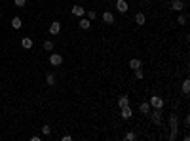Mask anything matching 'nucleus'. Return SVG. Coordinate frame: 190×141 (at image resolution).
I'll return each instance as SVG.
<instances>
[{"instance_id": "17", "label": "nucleus", "mask_w": 190, "mask_h": 141, "mask_svg": "<svg viewBox=\"0 0 190 141\" xmlns=\"http://www.w3.org/2000/svg\"><path fill=\"white\" fill-rule=\"evenodd\" d=\"M141 65H142V63H141V59H137V57L129 61V67H131L133 71H135V69H141Z\"/></svg>"}, {"instance_id": "2", "label": "nucleus", "mask_w": 190, "mask_h": 141, "mask_svg": "<svg viewBox=\"0 0 190 141\" xmlns=\"http://www.w3.org/2000/svg\"><path fill=\"white\" fill-rule=\"evenodd\" d=\"M148 115H150V120L156 124V126L162 124V109H154V111H150Z\"/></svg>"}, {"instance_id": "7", "label": "nucleus", "mask_w": 190, "mask_h": 141, "mask_svg": "<svg viewBox=\"0 0 190 141\" xmlns=\"http://www.w3.org/2000/svg\"><path fill=\"white\" fill-rule=\"evenodd\" d=\"M61 33V23L59 21H52V25H50V35H59Z\"/></svg>"}, {"instance_id": "5", "label": "nucleus", "mask_w": 190, "mask_h": 141, "mask_svg": "<svg viewBox=\"0 0 190 141\" xmlns=\"http://www.w3.org/2000/svg\"><path fill=\"white\" fill-rule=\"evenodd\" d=\"M120 111H122V113H120V115H122V118H125V120H129V118L133 116V109H131L129 105H125V107H122Z\"/></svg>"}, {"instance_id": "1", "label": "nucleus", "mask_w": 190, "mask_h": 141, "mask_svg": "<svg viewBox=\"0 0 190 141\" xmlns=\"http://www.w3.org/2000/svg\"><path fill=\"white\" fill-rule=\"evenodd\" d=\"M169 128H171V132H169L167 139H169V141H175V139L179 137V124H177V115H175V113L169 115Z\"/></svg>"}, {"instance_id": "14", "label": "nucleus", "mask_w": 190, "mask_h": 141, "mask_svg": "<svg viewBox=\"0 0 190 141\" xmlns=\"http://www.w3.org/2000/svg\"><path fill=\"white\" fill-rule=\"evenodd\" d=\"M139 111H141L142 115H148V113H150V103H148V101H142V103L139 105Z\"/></svg>"}, {"instance_id": "29", "label": "nucleus", "mask_w": 190, "mask_h": 141, "mask_svg": "<svg viewBox=\"0 0 190 141\" xmlns=\"http://www.w3.org/2000/svg\"><path fill=\"white\" fill-rule=\"evenodd\" d=\"M0 17H2V12H0Z\"/></svg>"}, {"instance_id": "9", "label": "nucleus", "mask_w": 190, "mask_h": 141, "mask_svg": "<svg viewBox=\"0 0 190 141\" xmlns=\"http://www.w3.org/2000/svg\"><path fill=\"white\" fill-rule=\"evenodd\" d=\"M33 44L34 42H33V38H30V36H23L21 38V46H23L25 50H30V48H33Z\"/></svg>"}, {"instance_id": "24", "label": "nucleus", "mask_w": 190, "mask_h": 141, "mask_svg": "<svg viewBox=\"0 0 190 141\" xmlns=\"http://www.w3.org/2000/svg\"><path fill=\"white\" fill-rule=\"evenodd\" d=\"M13 4L17 8H23V6H27V0H13Z\"/></svg>"}, {"instance_id": "18", "label": "nucleus", "mask_w": 190, "mask_h": 141, "mask_svg": "<svg viewBox=\"0 0 190 141\" xmlns=\"http://www.w3.org/2000/svg\"><path fill=\"white\" fill-rule=\"evenodd\" d=\"M21 25H23L21 17H13V19H11V27H13V29H21Z\"/></svg>"}, {"instance_id": "11", "label": "nucleus", "mask_w": 190, "mask_h": 141, "mask_svg": "<svg viewBox=\"0 0 190 141\" xmlns=\"http://www.w3.org/2000/svg\"><path fill=\"white\" fill-rule=\"evenodd\" d=\"M84 13H86L84 6H72V15H76V17H84Z\"/></svg>"}, {"instance_id": "19", "label": "nucleus", "mask_w": 190, "mask_h": 141, "mask_svg": "<svg viewBox=\"0 0 190 141\" xmlns=\"http://www.w3.org/2000/svg\"><path fill=\"white\" fill-rule=\"evenodd\" d=\"M188 92H190V80L186 78V80L183 82V93H184V96H188Z\"/></svg>"}, {"instance_id": "12", "label": "nucleus", "mask_w": 190, "mask_h": 141, "mask_svg": "<svg viewBox=\"0 0 190 141\" xmlns=\"http://www.w3.org/2000/svg\"><path fill=\"white\" fill-rule=\"evenodd\" d=\"M135 23H137V25H145V23H147V15L142 13V12L135 13Z\"/></svg>"}, {"instance_id": "16", "label": "nucleus", "mask_w": 190, "mask_h": 141, "mask_svg": "<svg viewBox=\"0 0 190 141\" xmlns=\"http://www.w3.org/2000/svg\"><path fill=\"white\" fill-rule=\"evenodd\" d=\"M125 105H129V97H128V96H122V97H118V107L122 109V107H125Z\"/></svg>"}, {"instance_id": "26", "label": "nucleus", "mask_w": 190, "mask_h": 141, "mask_svg": "<svg viewBox=\"0 0 190 141\" xmlns=\"http://www.w3.org/2000/svg\"><path fill=\"white\" fill-rule=\"evenodd\" d=\"M42 134H44V135H50V134H52V128H50V126H42Z\"/></svg>"}, {"instance_id": "25", "label": "nucleus", "mask_w": 190, "mask_h": 141, "mask_svg": "<svg viewBox=\"0 0 190 141\" xmlns=\"http://www.w3.org/2000/svg\"><path fill=\"white\" fill-rule=\"evenodd\" d=\"M95 17H97V12H95V10H89V12H88V19L91 21V19H95Z\"/></svg>"}, {"instance_id": "13", "label": "nucleus", "mask_w": 190, "mask_h": 141, "mask_svg": "<svg viewBox=\"0 0 190 141\" xmlns=\"http://www.w3.org/2000/svg\"><path fill=\"white\" fill-rule=\"evenodd\" d=\"M78 25H80V29H84V31H88V29L91 27V21H89L88 17H80V21H78Z\"/></svg>"}, {"instance_id": "10", "label": "nucleus", "mask_w": 190, "mask_h": 141, "mask_svg": "<svg viewBox=\"0 0 190 141\" xmlns=\"http://www.w3.org/2000/svg\"><path fill=\"white\" fill-rule=\"evenodd\" d=\"M103 21H105L106 25H112V23H114V13H112V12H105V13H103Z\"/></svg>"}, {"instance_id": "8", "label": "nucleus", "mask_w": 190, "mask_h": 141, "mask_svg": "<svg viewBox=\"0 0 190 141\" xmlns=\"http://www.w3.org/2000/svg\"><path fill=\"white\" fill-rule=\"evenodd\" d=\"M171 10L183 12V10H184V2H183V0H173V2H171Z\"/></svg>"}, {"instance_id": "3", "label": "nucleus", "mask_w": 190, "mask_h": 141, "mask_svg": "<svg viewBox=\"0 0 190 141\" xmlns=\"http://www.w3.org/2000/svg\"><path fill=\"white\" fill-rule=\"evenodd\" d=\"M148 103H150L152 109H164V99H162L160 96H152Z\"/></svg>"}, {"instance_id": "4", "label": "nucleus", "mask_w": 190, "mask_h": 141, "mask_svg": "<svg viewBox=\"0 0 190 141\" xmlns=\"http://www.w3.org/2000/svg\"><path fill=\"white\" fill-rule=\"evenodd\" d=\"M50 63H52L53 67L63 65V55H61V54H52V55H50Z\"/></svg>"}, {"instance_id": "20", "label": "nucleus", "mask_w": 190, "mask_h": 141, "mask_svg": "<svg viewBox=\"0 0 190 141\" xmlns=\"http://www.w3.org/2000/svg\"><path fill=\"white\" fill-rule=\"evenodd\" d=\"M124 139H125V141H135L137 135H135V132H128V134L124 135Z\"/></svg>"}, {"instance_id": "6", "label": "nucleus", "mask_w": 190, "mask_h": 141, "mask_svg": "<svg viewBox=\"0 0 190 141\" xmlns=\"http://www.w3.org/2000/svg\"><path fill=\"white\" fill-rule=\"evenodd\" d=\"M116 10L120 12V13H125L129 10V4L125 2V0H116Z\"/></svg>"}, {"instance_id": "27", "label": "nucleus", "mask_w": 190, "mask_h": 141, "mask_svg": "<svg viewBox=\"0 0 190 141\" xmlns=\"http://www.w3.org/2000/svg\"><path fill=\"white\" fill-rule=\"evenodd\" d=\"M184 126H186V128L190 126V116H184Z\"/></svg>"}, {"instance_id": "21", "label": "nucleus", "mask_w": 190, "mask_h": 141, "mask_svg": "<svg viewBox=\"0 0 190 141\" xmlns=\"http://www.w3.org/2000/svg\"><path fill=\"white\" fill-rule=\"evenodd\" d=\"M44 50H46V52H52V50H53V42H52V40H46V42H44Z\"/></svg>"}, {"instance_id": "28", "label": "nucleus", "mask_w": 190, "mask_h": 141, "mask_svg": "<svg viewBox=\"0 0 190 141\" xmlns=\"http://www.w3.org/2000/svg\"><path fill=\"white\" fill-rule=\"evenodd\" d=\"M40 139H42L40 135H33V137H30V141H40Z\"/></svg>"}, {"instance_id": "23", "label": "nucleus", "mask_w": 190, "mask_h": 141, "mask_svg": "<svg viewBox=\"0 0 190 141\" xmlns=\"http://www.w3.org/2000/svg\"><path fill=\"white\" fill-rule=\"evenodd\" d=\"M177 23H179V25H186V15H184V13H181L179 17H177Z\"/></svg>"}, {"instance_id": "22", "label": "nucleus", "mask_w": 190, "mask_h": 141, "mask_svg": "<svg viewBox=\"0 0 190 141\" xmlns=\"http://www.w3.org/2000/svg\"><path fill=\"white\" fill-rule=\"evenodd\" d=\"M135 78L137 80H142V78H145V73H142L141 69H135Z\"/></svg>"}, {"instance_id": "15", "label": "nucleus", "mask_w": 190, "mask_h": 141, "mask_svg": "<svg viewBox=\"0 0 190 141\" xmlns=\"http://www.w3.org/2000/svg\"><path fill=\"white\" fill-rule=\"evenodd\" d=\"M46 84H48V86H53V84H55V74H53V73H48V74H46Z\"/></svg>"}]
</instances>
